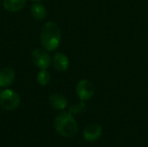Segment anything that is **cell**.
Wrapping results in <instances>:
<instances>
[{
  "mask_svg": "<svg viewBox=\"0 0 148 147\" xmlns=\"http://www.w3.org/2000/svg\"><path fill=\"white\" fill-rule=\"evenodd\" d=\"M32 16L36 20H43L47 16V10L40 3H35L30 7Z\"/></svg>",
  "mask_w": 148,
  "mask_h": 147,
  "instance_id": "11",
  "label": "cell"
},
{
  "mask_svg": "<svg viewBox=\"0 0 148 147\" xmlns=\"http://www.w3.org/2000/svg\"><path fill=\"white\" fill-rule=\"evenodd\" d=\"M54 126L56 132L65 138H73L78 132L77 123L69 112L60 113L55 119Z\"/></svg>",
  "mask_w": 148,
  "mask_h": 147,
  "instance_id": "2",
  "label": "cell"
},
{
  "mask_svg": "<svg viewBox=\"0 0 148 147\" xmlns=\"http://www.w3.org/2000/svg\"><path fill=\"white\" fill-rule=\"evenodd\" d=\"M86 109V107L83 103V101L80 104H77V105H74L72 107H70L69 108V113H72V114H77V113H82L83 111H85Z\"/></svg>",
  "mask_w": 148,
  "mask_h": 147,
  "instance_id": "13",
  "label": "cell"
},
{
  "mask_svg": "<svg viewBox=\"0 0 148 147\" xmlns=\"http://www.w3.org/2000/svg\"><path fill=\"white\" fill-rule=\"evenodd\" d=\"M31 60L40 70L47 69L51 63V58L48 52L41 49H36L32 51Z\"/></svg>",
  "mask_w": 148,
  "mask_h": 147,
  "instance_id": "4",
  "label": "cell"
},
{
  "mask_svg": "<svg viewBox=\"0 0 148 147\" xmlns=\"http://www.w3.org/2000/svg\"><path fill=\"white\" fill-rule=\"evenodd\" d=\"M53 65L55 68L59 72H64L69 68V60L68 56L62 52H57L55 54L53 58Z\"/></svg>",
  "mask_w": 148,
  "mask_h": 147,
  "instance_id": "6",
  "label": "cell"
},
{
  "mask_svg": "<svg viewBox=\"0 0 148 147\" xmlns=\"http://www.w3.org/2000/svg\"><path fill=\"white\" fill-rule=\"evenodd\" d=\"M15 80V71L11 68H3L0 70V88L10 86Z\"/></svg>",
  "mask_w": 148,
  "mask_h": 147,
  "instance_id": "8",
  "label": "cell"
},
{
  "mask_svg": "<svg viewBox=\"0 0 148 147\" xmlns=\"http://www.w3.org/2000/svg\"><path fill=\"white\" fill-rule=\"evenodd\" d=\"M50 81V75L46 69H42L37 74V82L41 86H47Z\"/></svg>",
  "mask_w": 148,
  "mask_h": 147,
  "instance_id": "12",
  "label": "cell"
},
{
  "mask_svg": "<svg viewBox=\"0 0 148 147\" xmlns=\"http://www.w3.org/2000/svg\"><path fill=\"white\" fill-rule=\"evenodd\" d=\"M40 40L42 47L48 51H54L61 43L62 33L59 26L54 22L46 23L41 29Z\"/></svg>",
  "mask_w": 148,
  "mask_h": 147,
  "instance_id": "1",
  "label": "cell"
},
{
  "mask_svg": "<svg viewBox=\"0 0 148 147\" xmlns=\"http://www.w3.org/2000/svg\"><path fill=\"white\" fill-rule=\"evenodd\" d=\"M76 94L82 101L90 100L95 94V87L88 80H81L76 85Z\"/></svg>",
  "mask_w": 148,
  "mask_h": 147,
  "instance_id": "5",
  "label": "cell"
},
{
  "mask_svg": "<svg viewBox=\"0 0 148 147\" xmlns=\"http://www.w3.org/2000/svg\"><path fill=\"white\" fill-rule=\"evenodd\" d=\"M49 103L56 110H64L68 106V100L64 95L56 93L50 95Z\"/></svg>",
  "mask_w": 148,
  "mask_h": 147,
  "instance_id": "9",
  "label": "cell"
},
{
  "mask_svg": "<svg viewBox=\"0 0 148 147\" xmlns=\"http://www.w3.org/2000/svg\"><path fill=\"white\" fill-rule=\"evenodd\" d=\"M0 106L8 111H13L20 106V97L11 89H4L0 92Z\"/></svg>",
  "mask_w": 148,
  "mask_h": 147,
  "instance_id": "3",
  "label": "cell"
},
{
  "mask_svg": "<svg viewBox=\"0 0 148 147\" xmlns=\"http://www.w3.org/2000/svg\"><path fill=\"white\" fill-rule=\"evenodd\" d=\"M26 0H3V8L10 12H17L24 8Z\"/></svg>",
  "mask_w": 148,
  "mask_h": 147,
  "instance_id": "10",
  "label": "cell"
},
{
  "mask_svg": "<svg viewBox=\"0 0 148 147\" xmlns=\"http://www.w3.org/2000/svg\"><path fill=\"white\" fill-rule=\"evenodd\" d=\"M101 135V127L97 124H90L83 131V137L88 141H95Z\"/></svg>",
  "mask_w": 148,
  "mask_h": 147,
  "instance_id": "7",
  "label": "cell"
},
{
  "mask_svg": "<svg viewBox=\"0 0 148 147\" xmlns=\"http://www.w3.org/2000/svg\"><path fill=\"white\" fill-rule=\"evenodd\" d=\"M31 1H33V2H36V3H39V2H41L42 0H31Z\"/></svg>",
  "mask_w": 148,
  "mask_h": 147,
  "instance_id": "14",
  "label": "cell"
}]
</instances>
